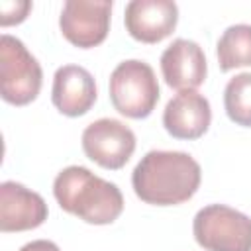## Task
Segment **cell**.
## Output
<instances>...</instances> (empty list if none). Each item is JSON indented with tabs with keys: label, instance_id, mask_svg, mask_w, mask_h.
<instances>
[{
	"label": "cell",
	"instance_id": "obj_1",
	"mask_svg": "<svg viewBox=\"0 0 251 251\" xmlns=\"http://www.w3.org/2000/svg\"><path fill=\"white\" fill-rule=\"evenodd\" d=\"M200 180L198 161L184 151H149L131 173L135 196L153 206H176L190 200Z\"/></svg>",
	"mask_w": 251,
	"mask_h": 251
},
{
	"label": "cell",
	"instance_id": "obj_2",
	"mask_svg": "<svg viewBox=\"0 0 251 251\" xmlns=\"http://www.w3.org/2000/svg\"><path fill=\"white\" fill-rule=\"evenodd\" d=\"M53 194L65 212L86 224L106 226L124 212L122 190L80 165L65 167L55 176Z\"/></svg>",
	"mask_w": 251,
	"mask_h": 251
},
{
	"label": "cell",
	"instance_id": "obj_3",
	"mask_svg": "<svg viewBox=\"0 0 251 251\" xmlns=\"http://www.w3.org/2000/svg\"><path fill=\"white\" fill-rule=\"evenodd\" d=\"M159 82L149 63L139 59L122 61L110 75L112 106L126 118L143 120L159 102Z\"/></svg>",
	"mask_w": 251,
	"mask_h": 251
},
{
	"label": "cell",
	"instance_id": "obj_4",
	"mask_svg": "<svg viewBox=\"0 0 251 251\" xmlns=\"http://www.w3.org/2000/svg\"><path fill=\"white\" fill-rule=\"evenodd\" d=\"M43 71L24 41L10 33L0 37V94L8 104L25 106L41 90Z\"/></svg>",
	"mask_w": 251,
	"mask_h": 251
},
{
	"label": "cell",
	"instance_id": "obj_5",
	"mask_svg": "<svg viewBox=\"0 0 251 251\" xmlns=\"http://www.w3.org/2000/svg\"><path fill=\"white\" fill-rule=\"evenodd\" d=\"M192 233L206 251H251V218L226 204L200 208Z\"/></svg>",
	"mask_w": 251,
	"mask_h": 251
},
{
	"label": "cell",
	"instance_id": "obj_6",
	"mask_svg": "<svg viewBox=\"0 0 251 251\" xmlns=\"http://www.w3.org/2000/svg\"><path fill=\"white\" fill-rule=\"evenodd\" d=\"M82 151L96 165L118 171L135 151V133L120 120L100 118L82 131Z\"/></svg>",
	"mask_w": 251,
	"mask_h": 251
},
{
	"label": "cell",
	"instance_id": "obj_7",
	"mask_svg": "<svg viewBox=\"0 0 251 251\" xmlns=\"http://www.w3.org/2000/svg\"><path fill=\"white\" fill-rule=\"evenodd\" d=\"M112 0H67L59 16L61 33L78 49L100 45L110 31Z\"/></svg>",
	"mask_w": 251,
	"mask_h": 251
},
{
	"label": "cell",
	"instance_id": "obj_8",
	"mask_svg": "<svg viewBox=\"0 0 251 251\" xmlns=\"http://www.w3.org/2000/svg\"><path fill=\"white\" fill-rule=\"evenodd\" d=\"M178 22L173 0H131L124 12L127 33L141 43H159L169 37Z\"/></svg>",
	"mask_w": 251,
	"mask_h": 251
},
{
	"label": "cell",
	"instance_id": "obj_9",
	"mask_svg": "<svg viewBox=\"0 0 251 251\" xmlns=\"http://www.w3.org/2000/svg\"><path fill=\"white\" fill-rule=\"evenodd\" d=\"M47 214L49 210L41 194L16 180L0 184V229L4 233L35 229L47 220Z\"/></svg>",
	"mask_w": 251,
	"mask_h": 251
},
{
	"label": "cell",
	"instance_id": "obj_10",
	"mask_svg": "<svg viewBox=\"0 0 251 251\" xmlns=\"http://www.w3.org/2000/svg\"><path fill=\"white\" fill-rule=\"evenodd\" d=\"M161 73L171 88L178 92L194 90L206 80V55L196 41L178 37L163 51Z\"/></svg>",
	"mask_w": 251,
	"mask_h": 251
},
{
	"label": "cell",
	"instance_id": "obj_11",
	"mask_svg": "<svg viewBox=\"0 0 251 251\" xmlns=\"http://www.w3.org/2000/svg\"><path fill=\"white\" fill-rule=\"evenodd\" d=\"M212 122V108L206 96L196 90H182L175 94L163 112V126L169 135L176 139L202 137Z\"/></svg>",
	"mask_w": 251,
	"mask_h": 251
},
{
	"label": "cell",
	"instance_id": "obj_12",
	"mask_svg": "<svg viewBox=\"0 0 251 251\" xmlns=\"http://www.w3.org/2000/svg\"><path fill=\"white\" fill-rule=\"evenodd\" d=\"M96 82L94 76L80 65H63L55 71L51 100L53 106L69 116H84L96 102Z\"/></svg>",
	"mask_w": 251,
	"mask_h": 251
},
{
	"label": "cell",
	"instance_id": "obj_13",
	"mask_svg": "<svg viewBox=\"0 0 251 251\" xmlns=\"http://www.w3.org/2000/svg\"><path fill=\"white\" fill-rule=\"evenodd\" d=\"M216 57L224 73L237 67H249L251 65V25L249 24L229 25L218 39Z\"/></svg>",
	"mask_w": 251,
	"mask_h": 251
},
{
	"label": "cell",
	"instance_id": "obj_14",
	"mask_svg": "<svg viewBox=\"0 0 251 251\" xmlns=\"http://www.w3.org/2000/svg\"><path fill=\"white\" fill-rule=\"evenodd\" d=\"M224 108L227 118L243 127H251V73H239L224 88Z\"/></svg>",
	"mask_w": 251,
	"mask_h": 251
},
{
	"label": "cell",
	"instance_id": "obj_15",
	"mask_svg": "<svg viewBox=\"0 0 251 251\" xmlns=\"http://www.w3.org/2000/svg\"><path fill=\"white\" fill-rule=\"evenodd\" d=\"M31 10L29 0H2L0 2V25H14L22 24Z\"/></svg>",
	"mask_w": 251,
	"mask_h": 251
},
{
	"label": "cell",
	"instance_id": "obj_16",
	"mask_svg": "<svg viewBox=\"0 0 251 251\" xmlns=\"http://www.w3.org/2000/svg\"><path fill=\"white\" fill-rule=\"evenodd\" d=\"M20 251H61L57 243L49 241V239H33L29 243H25Z\"/></svg>",
	"mask_w": 251,
	"mask_h": 251
}]
</instances>
